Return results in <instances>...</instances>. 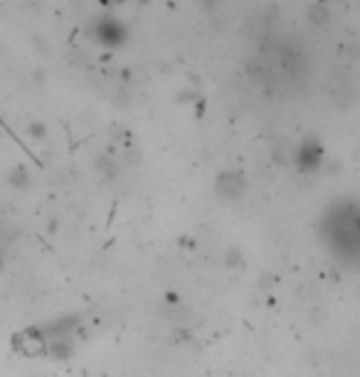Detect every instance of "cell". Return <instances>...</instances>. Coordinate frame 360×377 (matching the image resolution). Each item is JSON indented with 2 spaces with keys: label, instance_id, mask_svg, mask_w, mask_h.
Listing matches in <instances>:
<instances>
[{
  "label": "cell",
  "instance_id": "obj_1",
  "mask_svg": "<svg viewBox=\"0 0 360 377\" xmlns=\"http://www.w3.org/2000/svg\"><path fill=\"white\" fill-rule=\"evenodd\" d=\"M323 239L343 264L360 269V205L353 200L333 205L323 217Z\"/></svg>",
  "mask_w": 360,
  "mask_h": 377
},
{
  "label": "cell",
  "instance_id": "obj_2",
  "mask_svg": "<svg viewBox=\"0 0 360 377\" xmlns=\"http://www.w3.org/2000/svg\"><path fill=\"white\" fill-rule=\"evenodd\" d=\"M244 188H247V183H244L242 173H237V170H222V173L217 175V183H215L217 195L224 200L239 198V195L244 193Z\"/></svg>",
  "mask_w": 360,
  "mask_h": 377
},
{
  "label": "cell",
  "instance_id": "obj_3",
  "mask_svg": "<svg viewBox=\"0 0 360 377\" xmlns=\"http://www.w3.org/2000/svg\"><path fill=\"white\" fill-rule=\"evenodd\" d=\"M296 160H299V168L301 170H316L318 165L323 163V148L316 143V140H304V143L299 145Z\"/></svg>",
  "mask_w": 360,
  "mask_h": 377
},
{
  "label": "cell",
  "instance_id": "obj_4",
  "mask_svg": "<svg viewBox=\"0 0 360 377\" xmlns=\"http://www.w3.org/2000/svg\"><path fill=\"white\" fill-rule=\"evenodd\" d=\"M94 37L104 44H121L124 40H126V32H124L121 25L114 23V20H102V23L97 25V35H94Z\"/></svg>",
  "mask_w": 360,
  "mask_h": 377
},
{
  "label": "cell",
  "instance_id": "obj_5",
  "mask_svg": "<svg viewBox=\"0 0 360 377\" xmlns=\"http://www.w3.org/2000/svg\"><path fill=\"white\" fill-rule=\"evenodd\" d=\"M10 185L18 190H28L30 188V175L25 168H15L13 173H10Z\"/></svg>",
  "mask_w": 360,
  "mask_h": 377
},
{
  "label": "cell",
  "instance_id": "obj_6",
  "mask_svg": "<svg viewBox=\"0 0 360 377\" xmlns=\"http://www.w3.org/2000/svg\"><path fill=\"white\" fill-rule=\"evenodd\" d=\"M30 133H32L35 138H42V136H44V126L42 124H32V126H30Z\"/></svg>",
  "mask_w": 360,
  "mask_h": 377
}]
</instances>
